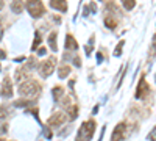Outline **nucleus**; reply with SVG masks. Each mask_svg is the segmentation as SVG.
I'll return each instance as SVG.
<instances>
[{
  "label": "nucleus",
  "mask_w": 156,
  "mask_h": 141,
  "mask_svg": "<svg viewBox=\"0 0 156 141\" xmlns=\"http://www.w3.org/2000/svg\"><path fill=\"white\" fill-rule=\"evenodd\" d=\"M0 35H2V30H0Z\"/></svg>",
  "instance_id": "31"
},
{
  "label": "nucleus",
  "mask_w": 156,
  "mask_h": 141,
  "mask_svg": "<svg viewBox=\"0 0 156 141\" xmlns=\"http://www.w3.org/2000/svg\"><path fill=\"white\" fill-rule=\"evenodd\" d=\"M122 5H123V8L125 9H133L134 6H136V2H134V0H123V2H122Z\"/></svg>",
  "instance_id": "18"
},
{
  "label": "nucleus",
  "mask_w": 156,
  "mask_h": 141,
  "mask_svg": "<svg viewBox=\"0 0 156 141\" xmlns=\"http://www.w3.org/2000/svg\"><path fill=\"white\" fill-rule=\"evenodd\" d=\"M66 110H67V113H66V114H69V119H70V121H73V119L78 116V107H76V105L70 104Z\"/></svg>",
  "instance_id": "14"
},
{
  "label": "nucleus",
  "mask_w": 156,
  "mask_h": 141,
  "mask_svg": "<svg viewBox=\"0 0 156 141\" xmlns=\"http://www.w3.org/2000/svg\"><path fill=\"white\" fill-rule=\"evenodd\" d=\"M25 8L33 17H41L44 13H45V8H44V3L42 2H36V0H30V2H25Z\"/></svg>",
  "instance_id": "3"
},
{
  "label": "nucleus",
  "mask_w": 156,
  "mask_h": 141,
  "mask_svg": "<svg viewBox=\"0 0 156 141\" xmlns=\"http://www.w3.org/2000/svg\"><path fill=\"white\" fill-rule=\"evenodd\" d=\"M94 132H95V121L94 119H89V121L83 122L80 127V132H78L76 141H89L92 138Z\"/></svg>",
  "instance_id": "2"
},
{
  "label": "nucleus",
  "mask_w": 156,
  "mask_h": 141,
  "mask_svg": "<svg viewBox=\"0 0 156 141\" xmlns=\"http://www.w3.org/2000/svg\"><path fill=\"white\" fill-rule=\"evenodd\" d=\"M70 71H72V68H70L69 65H61V66H59V69H58V75H59V79H66V77L70 74Z\"/></svg>",
  "instance_id": "12"
},
{
  "label": "nucleus",
  "mask_w": 156,
  "mask_h": 141,
  "mask_svg": "<svg viewBox=\"0 0 156 141\" xmlns=\"http://www.w3.org/2000/svg\"><path fill=\"white\" fill-rule=\"evenodd\" d=\"M41 93V85L37 83V80L28 79L19 85V94L25 96V97H36Z\"/></svg>",
  "instance_id": "1"
},
{
  "label": "nucleus",
  "mask_w": 156,
  "mask_h": 141,
  "mask_svg": "<svg viewBox=\"0 0 156 141\" xmlns=\"http://www.w3.org/2000/svg\"><path fill=\"white\" fill-rule=\"evenodd\" d=\"M148 93H150V85L147 83L145 77L142 75V77H140V80H139V83H137V89H136V99H144Z\"/></svg>",
  "instance_id": "5"
},
{
  "label": "nucleus",
  "mask_w": 156,
  "mask_h": 141,
  "mask_svg": "<svg viewBox=\"0 0 156 141\" xmlns=\"http://www.w3.org/2000/svg\"><path fill=\"white\" fill-rule=\"evenodd\" d=\"M50 6L55 8V9H59L61 13H62V11H67V3L62 2V0H51Z\"/></svg>",
  "instance_id": "11"
},
{
  "label": "nucleus",
  "mask_w": 156,
  "mask_h": 141,
  "mask_svg": "<svg viewBox=\"0 0 156 141\" xmlns=\"http://www.w3.org/2000/svg\"><path fill=\"white\" fill-rule=\"evenodd\" d=\"M0 58H5V52H3V50H0Z\"/></svg>",
  "instance_id": "27"
},
{
  "label": "nucleus",
  "mask_w": 156,
  "mask_h": 141,
  "mask_svg": "<svg viewBox=\"0 0 156 141\" xmlns=\"http://www.w3.org/2000/svg\"><path fill=\"white\" fill-rule=\"evenodd\" d=\"M66 119H67V116H66V113H62V111H56V113H53L51 116L48 118V125H51V127H59V125H62L64 122H66Z\"/></svg>",
  "instance_id": "6"
},
{
  "label": "nucleus",
  "mask_w": 156,
  "mask_h": 141,
  "mask_svg": "<svg viewBox=\"0 0 156 141\" xmlns=\"http://www.w3.org/2000/svg\"><path fill=\"white\" fill-rule=\"evenodd\" d=\"M36 66V58L34 57H31L30 60H28V65H27V68L30 69V68H34Z\"/></svg>",
  "instance_id": "21"
},
{
  "label": "nucleus",
  "mask_w": 156,
  "mask_h": 141,
  "mask_svg": "<svg viewBox=\"0 0 156 141\" xmlns=\"http://www.w3.org/2000/svg\"><path fill=\"white\" fill-rule=\"evenodd\" d=\"M105 25H106V27H108L109 30H114V28L117 27V19H114L112 16H109V14H108V16L105 17Z\"/></svg>",
  "instance_id": "17"
},
{
  "label": "nucleus",
  "mask_w": 156,
  "mask_h": 141,
  "mask_svg": "<svg viewBox=\"0 0 156 141\" xmlns=\"http://www.w3.org/2000/svg\"><path fill=\"white\" fill-rule=\"evenodd\" d=\"M51 94H53V99H55L56 102L61 100L62 96H64V88H61V86H55L53 89H51Z\"/></svg>",
  "instance_id": "15"
},
{
  "label": "nucleus",
  "mask_w": 156,
  "mask_h": 141,
  "mask_svg": "<svg viewBox=\"0 0 156 141\" xmlns=\"http://www.w3.org/2000/svg\"><path fill=\"white\" fill-rule=\"evenodd\" d=\"M14 80L22 83L23 80H28V68L27 66H19L14 72Z\"/></svg>",
  "instance_id": "9"
},
{
  "label": "nucleus",
  "mask_w": 156,
  "mask_h": 141,
  "mask_svg": "<svg viewBox=\"0 0 156 141\" xmlns=\"http://www.w3.org/2000/svg\"><path fill=\"white\" fill-rule=\"evenodd\" d=\"M125 46V41H120L119 44H117V47H115V50H114V55L115 57H120L122 55V47Z\"/></svg>",
  "instance_id": "19"
},
{
  "label": "nucleus",
  "mask_w": 156,
  "mask_h": 141,
  "mask_svg": "<svg viewBox=\"0 0 156 141\" xmlns=\"http://www.w3.org/2000/svg\"><path fill=\"white\" fill-rule=\"evenodd\" d=\"M64 47H66V50H73V52L78 49V43L75 41V38L72 35L66 36V44H64Z\"/></svg>",
  "instance_id": "10"
},
{
  "label": "nucleus",
  "mask_w": 156,
  "mask_h": 141,
  "mask_svg": "<svg viewBox=\"0 0 156 141\" xmlns=\"http://www.w3.org/2000/svg\"><path fill=\"white\" fill-rule=\"evenodd\" d=\"M153 49H154V50H156V35H154V36H153Z\"/></svg>",
  "instance_id": "25"
},
{
  "label": "nucleus",
  "mask_w": 156,
  "mask_h": 141,
  "mask_svg": "<svg viewBox=\"0 0 156 141\" xmlns=\"http://www.w3.org/2000/svg\"><path fill=\"white\" fill-rule=\"evenodd\" d=\"M0 141H3V138H0Z\"/></svg>",
  "instance_id": "30"
},
{
  "label": "nucleus",
  "mask_w": 156,
  "mask_h": 141,
  "mask_svg": "<svg viewBox=\"0 0 156 141\" xmlns=\"http://www.w3.org/2000/svg\"><path fill=\"white\" fill-rule=\"evenodd\" d=\"M3 6H5V3H3V2H0V9H2Z\"/></svg>",
  "instance_id": "28"
},
{
  "label": "nucleus",
  "mask_w": 156,
  "mask_h": 141,
  "mask_svg": "<svg viewBox=\"0 0 156 141\" xmlns=\"http://www.w3.org/2000/svg\"><path fill=\"white\" fill-rule=\"evenodd\" d=\"M56 36H58V33H56V32H51V33L48 35V44H50V47H51V50H53V52H56V50H58Z\"/></svg>",
  "instance_id": "13"
},
{
  "label": "nucleus",
  "mask_w": 156,
  "mask_h": 141,
  "mask_svg": "<svg viewBox=\"0 0 156 141\" xmlns=\"http://www.w3.org/2000/svg\"><path fill=\"white\" fill-rule=\"evenodd\" d=\"M6 110H5V107H0V118H5L6 116Z\"/></svg>",
  "instance_id": "22"
},
{
  "label": "nucleus",
  "mask_w": 156,
  "mask_h": 141,
  "mask_svg": "<svg viewBox=\"0 0 156 141\" xmlns=\"http://www.w3.org/2000/svg\"><path fill=\"white\" fill-rule=\"evenodd\" d=\"M125 132H126V124L125 122H119L115 125L112 135H111V141H122L125 138Z\"/></svg>",
  "instance_id": "8"
},
{
  "label": "nucleus",
  "mask_w": 156,
  "mask_h": 141,
  "mask_svg": "<svg viewBox=\"0 0 156 141\" xmlns=\"http://www.w3.org/2000/svg\"><path fill=\"white\" fill-rule=\"evenodd\" d=\"M37 54H39V55H44V54H45V49H44V47H41V49L37 50Z\"/></svg>",
  "instance_id": "24"
},
{
  "label": "nucleus",
  "mask_w": 156,
  "mask_h": 141,
  "mask_svg": "<svg viewBox=\"0 0 156 141\" xmlns=\"http://www.w3.org/2000/svg\"><path fill=\"white\" fill-rule=\"evenodd\" d=\"M73 63H76V66H78V68L81 66V61H80V58H78V57H76V58H73Z\"/></svg>",
  "instance_id": "23"
},
{
  "label": "nucleus",
  "mask_w": 156,
  "mask_h": 141,
  "mask_svg": "<svg viewBox=\"0 0 156 141\" xmlns=\"http://www.w3.org/2000/svg\"><path fill=\"white\" fill-rule=\"evenodd\" d=\"M45 135H47L48 138H51V132H50V130H45Z\"/></svg>",
  "instance_id": "26"
},
{
  "label": "nucleus",
  "mask_w": 156,
  "mask_h": 141,
  "mask_svg": "<svg viewBox=\"0 0 156 141\" xmlns=\"http://www.w3.org/2000/svg\"><path fill=\"white\" fill-rule=\"evenodd\" d=\"M0 71H2V65H0Z\"/></svg>",
  "instance_id": "29"
},
{
  "label": "nucleus",
  "mask_w": 156,
  "mask_h": 141,
  "mask_svg": "<svg viewBox=\"0 0 156 141\" xmlns=\"http://www.w3.org/2000/svg\"><path fill=\"white\" fill-rule=\"evenodd\" d=\"M55 68H56V58L50 57V58H47L45 61L41 63V66H39V72H41L42 77H48V75L53 74Z\"/></svg>",
  "instance_id": "4"
},
{
  "label": "nucleus",
  "mask_w": 156,
  "mask_h": 141,
  "mask_svg": "<svg viewBox=\"0 0 156 141\" xmlns=\"http://www.w3.org/2000/svg\"><path fill=\"white\" fill-rule=\"evenodd\" d=\"M0 96L2 97H11L12 96V82L9 77H5L2 85H0Z\"/></svg>",
  "instance_id": "7"
},
{
  "label": "nucleus",
  "mask_w": 156,
  "mask_h": 141,
  "mask_svg": "<svg viewBox=\"0 0 156 141\" xmlns=\"http://www.w3.org/2000/svg\"><path fill=\"white\" fill-rule=\"evenodd\" d=\"M23 8H25L23 2H12L11 3V9H12V13H16V14H20L23 11Z\"/></svg>",
  "instance_id": "16"
},
{
  "label": "nucleus",
  "mask_w": 156,
  "mask_h": 141,
  "mask_svg": "<svg viewBox=\"0 0 156 141\" xmlns=\"http://www.w3.org/2000/svg\"><path fill=\"white\" fill-rule=\"evenodd\" d=\"M39 44H41V35H39L37 32H36V35H34V43H33V50H36V47L39 46Z\"/></svg>",
  "instance_id": "20"
}]
</instances>
